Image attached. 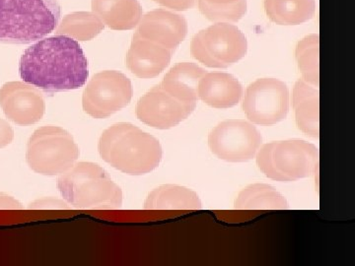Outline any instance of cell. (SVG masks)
Listing matches in <instances>:
<instances>
[{
  "mask_svg": "<svg viewBox=\"0 0 355 266\" xmlns=\"http://www.w3.org/2000/svg\"><path fill=\"white\" fill-rule=\"evenodd\" d=\"M19 72L25 83L46 93L76 90L87 81L88 60L78 42L57 35L28 48Z\"/></svg>",
  "mask_w": 355,
  "mask_h": 266,
  "instance_id": "6da1fadb",
  "label": "cell"
},
{
  "mask_svg": "<svg viewBox=\"0 0 355 266\" xmlns=\"http://www.w3.org/2000/svg\"><path fill=\"white\" fill-rule=\"evenodd\" d=\"M98 149L103 160L132 176L153 171L162 159L158 139L132 123H116L105 130Z\"/></svg>",
  "mask_w": 355,
  "mask_h": 266,
  "instance_id": "7a4b0ae2",
  "label": "cell"
},
{
  "mask_svg": "<svg viewBox=\"0 0 355 266\" xmlns=\"http://www.w3.org/2000/svg\"><path fill=\"white\" fill-rule=\"evenodd\" d=\"M58 0H0V43L30 44L57 29Z\"/></svg>",
  "mask_w": 355,
  "mask_h": 266,
  "instance_id": "3957f363",
  "label": "cell"
},
{
  "mask_svg": "<svg viewBox=\"0 0 355 266\" xmlns=\"http://www.w3.org/2000/svg\"><path fill=\"white\" fill-rule=\"evenodd\" d=\"M58 188L65 202L78 209H116L123 204L120 186L94 163H76L58 177Z\"/></svg>",
  "mask_w": 355,
  "mask_h": 266,
  "instance_id": "277c9868",
  "label": "cell"
},
{
  "mask_svg": "<svg viewBox=\"0 0 355 266\" xmlns=\"http://www.w3.org/2000/svg\"><path fill=\"white\" fill-rule=\"evenodd\" d=\"M318 162L317 147L300 139L265 144L257 156L259 169L268 179L277 181H294L312 176Z\"/></svg>",
  "mask_w": 355,
  "mask_h": 266,
  "instance_id": "5b68a950",
  "label": "cell"
},
{
  "mask_svg": "<svg viewBox=\"0 0 355 266\" xmlns=\"http://www.w3.org/2000/svg\"><path fill=\"white\" fill-rule=\"evenodd\" d=\"M79 157L73 137L64 128L44 127L30 137L26 160L33 171L44 176H57L69 171Z\"/></svg>",
  "mask_w": 355,
  "mask_h": 266,
  "instance_id": "8992f818",
  "label": "cell"
},
{
  "mask_svg": "<svg viewBox=\"0 0 355 266\" xmlns=\"http://www.w3.org/2000/svg\"><path fill=\"white\" fill-rule=\"evenodd\" d=\"M248 42L241 30L230 23L218 22L195 35L191 53L210 69H228L246 55Z\"/></svg>",
  "mask_w": 355,
  "mask_h": 266,
  "instance_id": "52a82bcc",
  "label": "cell"
},
{
  "mask_svg": "<svg viewBox=\"0 0 355 266\" xmlns=\"http://www.w3.org/2000/svg\"><path fill=\"white\" fill-rule=\"evenodd\" d=\"M132 85L125 74L106 70L96 74L83 92L84 112L94 118H106L127 107L132 100Z\"/></svg>",
  "mask_w": 355,
  "mask_h": 266,
  "instance_id": "ba28073f",
  "label": "cell"
},
{
  "mask_svg": "<svg viewBox=\"0 0 355 266\" xmlns=\"http://www.w3.org/2000/svg\"><path fill=\"white\" fill-rule=\"evenodd\" d=\"M243 111L256 125H272L286 118L289 91L275 78H261L250 84L243 100Z\"/></svg>",
  "mask_w": 355,
  "mask_h": 266,
  "instance_id": "9c48e42d",
  "label": "cell"
},
{
  "mask_svg": "<svg viewBox=\"0 0 355 266\" xmlns=\"http://www.w3.org/2000/svg\"><path fill=\"white\" fill-rule=\"evenodd\" d=\"M263 137L252 123L243 120L222 121L209 133L211 152L227 162H248L256 156Z\"/></svg>",
  "mask_w": 355,
  "mask_h": 266,
  "instance_id": "30bf717a",
  "label": "cell"
},
{
  "mask_svg": "<svg viewBox=\"0 0 355 266\" xmlns=\"http://www.w3.org/2000/svg\"><path fill=\"white\" fill-rule=\"evenodd\" d=\"M197 105L186 104L155 86L140 98L137 105V118L158 130H169L189 118Z\"/></svg>",
  "mask_w": 355,
  "mask_h": 266,
  "instance_id": "8fae6325",
  "label": "cell"
},
{
  "mask_svg": "<svg viewBox=\"0 0 355 266\" xmlns=\"http://www.w3.org/2000/svg\"><path fill=\"white\" fill-rule=\"evenodd\" d=\"M0 107L9 121L19 125L38 123L46 111L38 89L23 82H8L0 88Z\"/></svg>",
  "mask_w": 355,
  "mask_h": 266,
  "instance_id": "7c38bea8",
  "label": "cell"
},
{
  "mask_svg": "<svg viewBox=\"0 0 355 266\" xmlns=\"http://www.w3.org/2000/svg\"><path fill=\"white\" fill-rule=\"evenodd\" d=\"M135 36L160 44L174 53L188 34L184 16L165 9H155L142 16Z\"/></svg>",
  "mask_w": 355,
  "mask_h": 266,
  "instance_id": "4fadbf2b",
  "label": "cell"
},
{
  "mask_svg": "<svg viewBox=\"0 0 355 266\" xmlns=\"http://www.w3.org/2000/svg\"><path fill=\"white\" fill-rule=\"evenodd\" d=\"M173 51L164 46L133 36L127 55V65L132 74L139 78H154L171 62Z\"/></svg>",
  "mask_w": 355,
  "mask_h": 266,
  "instance_id": "5bb4252c",
  "label": "cell"
},
{
  "mask_svg": "<svg viewBox=\"0 0 355 266\" xmlns=\"http://www.w3.org/2000/svg\"><path fill=\"white\" fill-rule=\"evenodd\" d=\"M243 87L237 78L224 72L205 73L198 83V96L212 108L228 109L241 100Z\"/></svg>",
  "mask_w": 355,
  "mask_h": 266,
  "instance_id": "9a60e30c",
  "label": "cell"
},
{
  "mask_svg": "<svg viewBox=\"0 0 355 266\" xmlns=\"http://www.w3.org/2000/svg\"><path fill=\"white\" fill-rule=\"evenodd\" d=\"M91 6L93 13L112 30H132L141 20L142 7L139 0H92Z\"/></svg>",
  "mask_w": 355,
  "mask_h": 266,
  "instance_id": "2e32d148",
  "label": "cell"
},
{
  "mask_svg": "<svg viewBox=\"0 0 355 266\" xmlns=\"http://www.w3.org/2000/svg\"><path fill=\"white\" fill-rule=\"evenodd\" d=\"M292 103L299 130L319 139V87L299 79L294 85Z\"/></svg>",
  "mask_w": 355,
  "mask_h": 266,
  "instance_id": "e0dca14e",
  "label": "cell"
},
{
  "mask_svg": "<svg viewBox=\"0 0 355 266\" xmlns=\"http://www.w3.org/2000/svg\"><path fill=\"white\" fill-rule=\"evenodd\" d=\"M205 73L197 64L181 62L170 69L160 86L179 101L197 105L198 83Z\"/></svg>",
  "mask_w": 355,
  "mask_h": 266,
  "instance_id": "ac0fdd59",
  "label": "cell"
},
{
  "mask_svg": "<svg viewBox=\"0 0 355 266\" xmlns=\"http://www.w3.org/2000/svg\"><path fill=\"white\" fill-rule=\"evenodd\" d=\"M144 209L147 210H198L202 202L195 191L184 186L165 184L149 193Z\"/></svg>",
  "mask_w": 355,
  "mask_h": 266,
  "instance_id": "d6986e66",
  "label": "cell"
},
{
  "mask_svg": "<svg viewBox=\"0 0 355 266\" xmlns=\"http://www.w3.org/2000/svg\"><path fill=\"white\" fill-rule=\"evenodd\" d=\"M268 19L277 25H300L312 19L316 11L315 0H265Z\"/></svg>",
  "mask_w": 355,
  "mask_h": 266,
  "instance_id": "ffe728a7",
  "label": "cell"
},
{
  "mask_svg": "<svg viewBox=\"0 0 355 266\" xmlns=\"http://www.w3.org/2000/svg\"><path fill=\"white\" fill-rule=\"evenodd\" d=\"M238 210H282L288 209L286 198L272 186L266 184L248 186L235 200Z\"/></svg>",
  "mask_w": 355,
  "mask_h": 266,
  "instance_id": "44dd1931",
  "label": "cell"
},
{
  "mask_svg": "<svg viewBox=\"0 0 355 266\" xmlns=\"http://www.w3.org/2000/svg\"><path fill=\"white\" fill-rule=\"evenodd\" d=\"M104 23L93 12H73L58 23L55 34L79 42L90 41L104 30Z\"/></svg>",
  "mask_w": 355,
  "mask_h": 266,
  "instance_id": "7402d4cb",
  "label": "cell"
},
{
  "mask_svg": "<svg viewBox=\"0 0 355 266\" xmlns=\"http://www.w3.org/2000/svg\"><path fill=\"white\" fill-rule=\"evenodd\" d=\"M295 57L303 80L319 87V36L309 35L296 46Z\"/></svg>",
  "mask_w": 355,
  "mask_h": 266,
  "instance_id": "603a6c76",
  "label": "cell"
},
{
  "mask_svg": "<svg viewBox=\"0 0 355 266\" xmlns=\"http://www.w3.org/2000/svg\"><path fill=\"white\" fill-rule=\"evenodd\" d=\"M198 9L212 22L236 23L247 13V0H198Z\"/></svg>",
  "mask_w": 355,
  "mask_h": 266,
  "instance_id": "cb8c5ba5",
  "label": "cell"
},
{
  "mask_svg": "<svg viewBox=\"0 0 355 266\" xmlns=\"http://www.w3.org/2000/svg\"><path fill=\"white\" fill-rule=\"evenodd\" d=\"M31 209H69V203L58 198L44 197L35 200L30 204Z\"/></svg>",
  "mask_w": 355,
  "mask_h": 266,
  "instance_id": "d4e9b609",
  "label": "cell"
},
{
  "mask_svg": "<svg viewBox=\"0 0 355 266\" xmlns=\"http://www.w3.org/2000/svg\"><path fill=\"white\" fill-rule=\"evenodd\" d=\"M159 6L175 11H186L193 8L196 4V0H153Z\"/></svg>",
  "mask_w": 355,
  "mask_h": 266,
  "instance_id": "484cf974",
  "label": "cell"
},
{
  "mask_svg": "<svg viewBox=\"0 0 355 266\" xmlns=\"http://www.w3.org/2000/svg\"><path fill=\"white\" fill-rule=\"evenodd\" d=\"M14 132L6 121L0 118V148H4L13 141Z\"/></svg>",
  "mask_w": 355,
  "mask_h": 266,
  "instance_id": "4316f807",
  "label": "cell"
},
{
  "mask_svg": "<svg viewBox=\"0 0 355 266\" xmlns=\"http://www.w3.org/2000/svg\"><path fill=\"white\" fill-rule=\"evenodd\" d=\"M22 204L15 198L6 193H0V209H22Z\"/></svg>",
  "mask_w": 355,
  "mask_h": 266,
  "instance_id": "83f0119b",
  "label": "cell"
}]
</instances>
